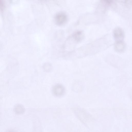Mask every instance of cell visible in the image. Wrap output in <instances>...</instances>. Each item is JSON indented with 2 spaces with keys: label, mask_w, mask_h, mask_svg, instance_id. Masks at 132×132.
I'll use <instances>...</instances> for the list:
<instances>
[{
  "label": "cell",
  "mask_w": 132,
  "mask_h": 132,
  "mask_svg": "<svg viewBox=\"0 0 132 132\" xmlns=\"http://www.w3.org/2000/svg\"><path fill=\"white\" fill-rule=\"evenodd\" d=\"M2 1L3 0H0V6H1L2 4Z\"/></svg>",
  "instance_id": "ba28073f"
},
{
  "label": "cell",
  "mask_w": 132,
  "mask_h": 132,
  "mask_svg": "<svg viewBox=\"0 0 132 132\" xmlns=\"http://www.w3.org/2000/svg\"><path fill=\"white\" fill-rule=\"evenodd\" d=\"M55 22L58 26H62L67 22L68 17L67 14L63 12H60L56 14L55 16Z\"/></svg>",
  "instance_id": "7a4b0ae2"
},
{
  "label": "cell",
  "mask_w": 132,
  "mask_h": 132,
  "mask_svg": "<svg viewBox=\"0 0 132 132\" xmlns=\"http://www.w3.org/2000/svg\"><path fill=\"white\" fill-rule=\"evenodd\" d=\"M14 110L16 113L18 114H21L24 113L25 111V109L22 105L18 104L15 105L14 108Z\"/></svg>",
  "instance_id": "8992f818"
},
{
  "label": "cell",
  "mask_w": 132,
  "mask_h": 132,
  "mask_svg": "<svg viewBox=\"0 0 132 132\" xmlns=\"http://www.w3.org/2000/svg\"><path fill=\"white\" fill-rule=\"evenodd\" d=\"M83 37L82 33L80 31H78L74 32L69 38L71 39L72 42L77 43L80 42Z\"/></svg>",
  "instance_id": "277c9868"
},
{
  "label": "cell",
  "mask_w": 132,
  "mask_h": 132,
  "mask_svg": "<svg viewBox=\"0 0 132 132\" xmlns=\"http://www.w3.org/2000/svg\"><path fill=\"white\" fill-rule=\"evenodd\" d=\"M51 92L54 96L59 98L63 97L65 95L66 90L65 87L62 85L57 84L53 86Z\"/></svg>",
  "instance_id": "6da1fadb"
},
{
  "label": "cell",
  "mask_w": 132,
  "mask_h": 132,
  "mask_svg": "<svg viewBox=\"0 0 132 132\" xmlns=\"http://www.w3.org/2000/svg\"><path fill=\"white\" fill-rule=\"evenodd\" d=\"M113 35L114 38L116 41L123 40L124 38L123 31L120 28L117 27L114 30Z\"/></svg>",
  "instance_id": "3957f363"
},
{
  "label": "cell",
  "mask_w": 132,
  "mask_h": 132,
  "mask_svg": "<svg viewBox=\"0 0 132 132\" xmlns=\"http://www.w3.org/2000/svg\"><path fill=\"white\" fill-rule=\"evenodd\" d=\"M44 71L47 72L50 71L52 69V66L51 64L48 63H45L43 66Z\"/></svg>",
  "instance_id": "52a82bcc"
},
{
  "label": "cell",
  "mask_w": 132,
  "mask_h": 132,
  "mask_svg": "<svg viewBox=\"0 0 132 132\" xmlns=\"http://www.w3.org/2000/svg\"><path fill=\"white\" fill-rule=\"evenodd\" d=\"M114 49L118 52H122L125 49L126 45L123 40L116 41L114 44Z\"/></svg>",
  "instance_id": "5b68a950"
},
{
  "label": "cell",
  "mask_w": 132,
  "mask_h": 132,
  "mask_svg": "<svg viewBox=\"0 0 132 132\" xmlns=\"http://www.w3.org/2000/svg\"><path fill=\"white\" fill-rule=\"evenodd\" d=\"M1 47H2V45H1V43H0V50L1 49Z\"/></svg>",
  "instance_id": "9c48e42d"
}]
</instances>
